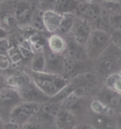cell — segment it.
I'll return each mask as SVG.
<instances>
[{
  "label": "cell",
  "mask_w": 121,
  "mask_h": 129,
  "mask_svg": "<svg viewBox=\"0 0 121 129\" xmlns=\"http://www.w3.org/2000/svg\"><path fill=\"white\" fill-rule=\"evenodd\" d=\"M62 14L53 9L43 10L42 18L47 32L50 34L55 33L59 28Z\"/></svg>",
  "instance_id": "cell-9"
},
{
  "label": "cell",
  "mask_w": 121,
  "mask_h": 129,
  "mask_svg": "<svg viewBox=\"0 0 121 129\" xmlns=\"http://www.w3.org/2000/svg\"><path fill=\"white\" fill-rule=\"evenodd\" d=\"M110 26L114 28H120L121 27V17L120 16L114 15L110 17L109 19Z\"/></svg>",
  "instance_id": "cell-29"
},
{
  "label": "cell",
  "mask_w": 121,
  "mask_h": 129,
  "mask_svg": "<svg viewBox=\"0 0 121 129\" xmlns=\"http://www.w3.org/2000/svg\"><path fill=\"white\" fill-rule=\"evenodd\" d=\"M34 84L45 94L54 98L69 82L62 75L47 72H35L30 70L28 73Z\"/></svg>",
  "instance_id": "cell-1"
},
{
  "label": "cell",
  "mask_w": 121,
  "mask_h": 129,
  "mask_svg": "<svg viewBox=\"0 0 121 129\" xmlns=\"http://www.w3.org/2000/svg\"><path fill=\"white\" fill-rule=\"evenodd\" d=\"M74 21H75V19L72 14V12L63 14L60 24L56 32H57L58 34L61 36L68 34L69 33L72 31L74 23Z\"/></svg>",
  "instance_id": "cell-16"
},
{
  "label": "cell",
  "mask_w": 121,
  "mask_h": 129,
  "mask_svg": "<svg viewBox=\"0 0 121 129\" xmlns=\"http://www.w3.org/2000/svg\"><path fill=\"white\" fill-rule=\"evenodd\" d=\"M76 1H77V2H82V1H85V0H76Z\"/></svg>",
  "instance_id": "cell-34"
},
{
  "label": "cell",
  "mask_w": 121,
  "mask_h": 129,
  "mask_svg": "<svg viewBox=\"0 0 121 129\" xmlns=\"http://www.w3.org/2000/svg\"><path fill=\"white\" fill-rule=\"evenodd\" d=\"M55 2L56 0H40L41 6L43 10L53 9Z\"/></svg>",
  "instance_id": "cell-28"
},
{
  "label": "cell",
  "mask_w": 121,
  "mask_h": 129,
  "mask_svg": "<svg viewBox=\"0 0 121 129\" xmlns=\"http://www.w3.org/2000/svg\"><path fill=\"white\" fill-rule=\"evenodd\" d=\"M33 82L28 73L25 72H16L9 77L6 81L8 86L20 91Z\"/></svg>",
  "instance_id": "cell-11"
},
{
  "label": "cell",
  "mask_w": 121,
  "mask_h": 129,
  "mask_svg": "<svg viewBox=\"0 0 121 129\" xmlns=\"http://www.w3.org/2000/svg\"><path fill=\"white\" fill-rule=\"evenodd\" d=\"M24 1H26V2H30L32 4V2H35L36 0H24Z\"/></svg>",
  "instance_id": "cell-33"
},
{
  "label": "cell",
  "mask_w": 121,
  "mask_h": 129,
  "mask_svg": "<svg viewBox=\"0 0 121 129\" xmlns=\"http://www.w3.org/2000/svg\"><path fill=\"white\" fill-rule=\"evenodd\" d=\"M75 10L76 13L84 19H98L101 13L100 7L94 2H88L87 1H82L77 3Z\"/></svg>",
  "instance_id": "cell-10"
},
{
  "label": "cell",
  "mask_w": 121,
  "mask_h": 129,
  "mask_svg": "<svg viewBox=\"0 0 121 129\" xmlns=\"http://www.w3.org/2000/svg\"><path fill=\"white\" fill-rule=\"evenodd\" d=\"M92 109L96 113L100 114H108L110 111V109L105 106L103 103L100 102L98 101H94L92 103Z\"/></svg>",
  "instance_id": "cell-24"
},
{
  "label": "cell",
  "mask_w": 121,
  "mask_h": 129,
  "mask_svg": "<svg viewBox=\"0 0 121 129\" xmlns=\"http://www.w3.org/2000/svg\"><path fill=\"white\" fill-rule=\"evenodd\" d=\"M117 65V60L112 57H106L98 62V70L101 73H108L114 70Z\"/></svg>",
  "instance_id": "cell-19"
},
{
  "label": "cell",
  "mask_w": 121,
  "mask_h": 129,
  "mask_svg": "<svg viewBox=\"0 0 121 129\" xmlns=\"http://www.w3.org/2000/svg\"><path fill=\"white\" fill-rule=\"evenodd\" d=\"M19 91L23 101H25V102L43 104V103H46L51 100V98L45 94L33 82H32L27 87Z\"/></svg>",
  "instance_id": "cell-5"
},
{
  "label": "cell",
  "mask_w": 121,
  "mask_h": 129,
  "mask_svg": "<svg viewBox=\"0 0 121 129\" xmlns=\"http://www.w3.org/2000/svg\"><path fill=\"white\" fill-rule=\"evenodd\" d=\"M42 12H43V10L35 9L33 15L30 21V26L35 30H37L39 32H46L47 30H46V27L44 26V23L43 21Z\"/></svg>",
  "instance_id": "cell-20"
},
{
  "label": "cell",
  "mask_w": 121,
  "mask_h": 129,
  "mask_svg": "<svg viewBox=\"0 0 121 129\" xmlns=\"http://www.w3.org/2000/svg\"><path fill=\"white\" fill-rule=\"evenodd\" d=\"M10 65V60L7 54H0V70H5Z\"/></svg>",
  "instance_id": "cell-26"
},
{
  "label": "cell",
  "mask_w": 121,
  "mask_h": 129,
  "mask_svg": "<svg viewBox=\"0 0 121 129\" xmlns=\"http://www.w3.org/2000/svg\"><path fill=\"white\" fill-rule=\"evenodd\" d=\"M46 63V56L43 48L35 51L30 59V70L35 72H45Z\"/></svg>",
  "instance_id": "cell-13"
},
{
  "label": "cell",
  "mask_w": 121,
  "mask_h": 129,
  "mask_svg": "<svg viewBox=\"0 0 121 129\" xmlns=\"http://www.w3.org/2000/svg\"><path fill=\"white\" fill-rule=\"evenodd\" d=\"M7 38V30L2 26H0V40Z\"/></svg>",
  "instance_id": "cell-31"
},
{
  "label": "cell",
  "mask_w": 121,
  "mask_h": 129,
  "mask_svg": "<svg viewBox=\"0 0 121 129\" xmlns=\"http://www.w3.org/2000/svg\"><path fill=\"white\" fill-rule=\"evenodd\" d=\"M112 41L115 44V46L118 48H121V34H114L111 37Z\"/></svg>",
  "instance_id": "cell-30"
},
{
  "label": "cell",
  "mask_w": 121,
  "mask_h": 129,
  "mask_svg": "<svg viewBox=\"0 0 121 129\" xmlns=\"http://www.w3.org/2000/svg\"><path fill=\"white\" fill-rule=\"evenodd\" d=\"M35 9L32 6L28 10H27L24 14H23L20 17L16 19L17 24L20 28H23L30 26V21H31V19L33 15Z\"/></svg>",
  "instance_id": "cell-21"
},
{
  "label": "cell",
  "mask_w": 121,
  "mask_h": 129,
  "mask_svg": "<svg viewBox=\"0 0 121 129\" xmlns=\"http://www.w3.org/2000/svg\"><path fill=\"white\" fill-rule=\"evenodd\" d=\"M82 70L81 64L79 61L70 57H64L63 62V74L66 78L67 77L75 76L79 71Z\"/></svg>",
  "instance_id": "cell-15"
},
{
  "label": "cell",
  "mask_w": 121,
  "mask_h": 129,
  "mask_svg": "<svg viewBox=\"0 0 121 129\" xmlns=\"http://www.w3.org/2000/svg\"><path fill=\"white\" fill-rule=\"evenodd\" d=\"M41 104L36 102H21L12 110L9 122H11L19 127L23 126L33 118Z\"/></svg>",
  "instance_id": "cell-3"
},
{
  "label": "cell",
  "mask_w": 121,
  "mask_h": 129,
  "mask_svg": "<svg viewBox=\"0 0 121 129\" xmlns=\"http://www.w3.org/2000/svg\"><path fill=\"white\" fill-rule=\"evenodd\" d=\"M71 32L77 43L84 44L88 41L91 36L90 24L86 19H79L76 21L75 20Z\"/></svg>",
  "instance_id": "cell-6"
},
{
  "label": "cell",
  "mask_w": 121,
  "mask_h": 129,
  "mask_svg": "<svg viewBox=\"0 0 121 129\" xmlns=\"http://www.w3.org/2000/svg\"><path fill=\"white\" fill-rule=\"evenodd\" d=\"M77 3L76 0H56L53 10L62 14L72 12L76 9Z\"/></svg>",
  "instance_id": "cell-17"
},
{
  "label": "cell",
  "mask_w": 121,
  "mask_h": 129,
  "mask_svg": "<svg viewBox=\"0 0 121 129\" xmlns=\"http://www.w3.org/2000/svg\"><path fill=\"white\" fill-rule=\"evenodd\" d=\"M96 124L97 126L100 128H113L114 126H115V124L113 121L108 120L106 118L103 116H99L96 120Z\"/></svg>",
  "instance_id": "cell-23"
},
{
  "label": "cell",
  "mask_w": 121,
  "mask_h": 129,
  "mask_svg": "<svg viewBox=\"0 0 121 129\" xmlns=\"http://www.w3.org/2000/svg\"><path fill=\"white\" fill-rule=\"evenodd\" d=\"M74 118L67 109H59L55 118V123L59 128H71L74 125Z\"/></svg>",
  "instance_id": "cell-12"
},
{
  "label": "cell",
  "mask_w": 121,
  "mask_h": 129,
  "mask_svg": "<svg viewBox=\"0 0 121 129\" xmlns=\"http://www.w3.org/2000/svg\"><path fill=\"white\" fill-rule=\"evenodd\" d=\"M107 82L110 87L118 92H121V75L115 74L108 78Z\"/></svg>",
  "instance_id": "cell-22"
},
{
  "label": "cell",
  "mask_w": 121,
  "mask_h": 129,
  "mask_svg": "<svg viewBox=\"0 0 121 129\" xmlns=\"http://www.w3.org/2000/svg\"><path fill=\"white\" fill-rule=\"evenodd\" d=\"M21 102L23 99L17 89L9 86L0 89V120L4 123L9 121L12 110Z\"/></svg>",
  "instance_id": "cell-2"
},
{
  "label": "cell",
  "mask_w": 121,
  "mask_h": 129,
  "mask_svg": "<svg viewBox=\"0 0 121 129\" xmlns=\"http://www.w3.org/2000/svg\"><path fill=\"white\" fill-rule=\"evenodd\" d=\"M2 0H0V2H2Z\"/></svg>",
  "instance_id": "cell-35"
},
{
  "label": "cell",
  "mask_w": 121,
  "mask_h": 129,
  "mask_svg": "<svg viewBox=\"0 0 121 129\" xmlns=\"http://www.w3.org/2000/svg\"><path fill=\"white\" fill-rule=\"evenodd\" d=\"M55 104V103L50 102V101L41 104L37 113L33 116L36 119V121L39 123L54 121L56 114L60 109L57 105Z\"/></svg>",
  "instance_id": "cell-8"
},
{
  "label": "cell",
  "mask_w": 121,
  "mask_h": 129,
  "mask_svg": "<svg viewBox=\"0 0 121 129\" xmlns=\"http://www.w3.org/2000/svg\"><path fill=\"white\" fill-rule=\"evenodd\" d=\"M117 125L120 126V128H121V116L117 118Z\"/></svg>",
  "instance_id": "cell-32"
},
{
  "label": "cell",
  "mask_w": 121,
  "mask_h": 129,
  "mask_svg": "<svg viewBox=\"0 0 121 129\" xmlns=\"http://www.w3.org/2000/svg\"><path fill=\"white\" fill-rule=\"evenodd\" d=\"M46 56V71L45 72L62 75L64 56L50 49L48 46L43 47Z\"/></svg>",
  "instance_id": "cell-4"
},
{
  "label": "cell",
  "mask_w": 121,
  "mask_h": 129,
  "mask_svg": "<svg viewBox=\"0 0 121 129\" xmlns=\"http://www.w3.org/2000/svg\"><path fill=\"white\" fill-rule=\"evenodd\" d=\"M11 47L10 42L7 38L0 40V54H7Z\"/></svg>",
  "instance_id": "cell-25"
},
{
  "label": "cell",
  "mask_w": 121,
  "mask_h": 129,
  "mask_svg": "<svg viewBox=\"0 0 121 129\" xmlns=\"http://www.w3.org/2000/svg\"><path fill=\"white\" fill-rule=\"evenodd\" d=\"M47 46L51 50L61 54L64 53L67 46L64 38L58 34H53L48 38Z\"/></svg>",
  "instance_id": "cell-14"
},
{
  "label": "cell",
  "mask_w": 121,
  "mask_h": 129,
  "mask_svg": "<svg viewBox=\"0 0 121 129\" xmlns=\"http://www.w3.org/2000/svg\"><path fill=\"white\" fill-rule=\"evenodd\" d=\"M107 99H108V102L110 105L113 106H117L120 102V97L115 94H109L107 96Z\"/></svg>",
  "instance_id": "cell-27"
},
{
  "label": "cell",
  "mask_w": 121,
  "mask_h": 129,
  "mask_svg": "<svg viewBox=\"0 0 121 129\" xmlns=\"http://www.w3.org/2000/svg\"><path fill=\"white\" fill-rule=\"evenodd\" d=\"M33 5L31 3L24 0L15 1L11 7L12 14L15 17L16 19H17L27 10H28Z\"/></svg>",
  "instance_id": "cell-18"
},
{
  "label": "cell",
  "mask_w": 121,
  "mask_h": 129,
  "mask_svg": "<svg viewBox=\"0 0 121 129\" xmlns=\"http://www.w3.org/2000/svg\"><path fill=\"white\" fill-rule=\"evenodd\" d=\"M111 39V36L106 30L97 29L95 30L89 38V47L91 51L90 53H94L96 51L98 53L108 43Z\"/></svg>",
  "instance_id": "cell-7"
}]
</instances>
